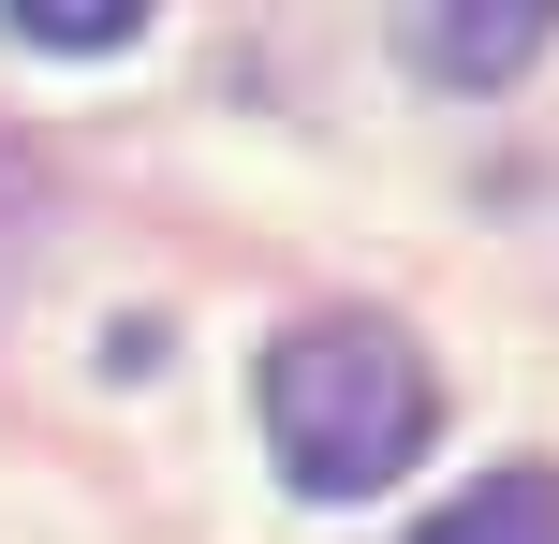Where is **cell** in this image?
I'll return each instance as SVG.
<instances>
[{
    "mask_svg": "<svg viewBox=\"0 0 559 544\" xmlns=\"http://www.w3.org/2000/svg\"><path fill=\"white\" fill-rule=\"evenodd\" d=\"M251 412H265L280 471H295L309 500H368V486H397V471L427 457V427H442V383H427V353L397 339V324L324 310V324H295V339H265Z\"/></svg>",
    "mask_w": 559,
    "mask_h": 544,
    "instance_id": "cell-1",
    "label": "cell"
},
{
    "mask_svg": "<svg viewBox=\"0 0 559 544\" xmlns=\"http://www.w3.org/2000/svg\"><path fill=\"white\" fill-rule=\"evenodd\" d=\"M413 544H559V471H545V457L486 471V486H472V500H442Z\"/></svg>",
    "mask_w": 559,
    "mask_h": 544,
    "instance_id": "cell-3",
    "label": "cell"
},
{
    "mask_svg": "<svg viewBox=\"0 0 559 544\" xmlns=\"http://www.w3.org/2000/svg\"><path fill=\"white\" fill-rule=\"evenodd\" d=\"M15 45H45V59H104V45H133V15H59V0H15Z\"/></svg>",
    "mask_w": 559,
    "mask_h": 544,
    "instance_id": "cell-4",
    "label": "cell"
},
{
    "mask_svg": "<svg viewBox=\"0 0 559 544\" xmlns=\"http://www.w3.org/2000/svg\"><path fill=\"white\" fill-rule=\"evenodd\" d=\"M397 45H413V74H442V88H501V74H531V59H545V0H486V15H413Z\"/></svg>",
    "mask_w": 559,
    "mask_h": 544,
    "instance_id": "cell-2",
    "label": "cell"
}]
</instances>
